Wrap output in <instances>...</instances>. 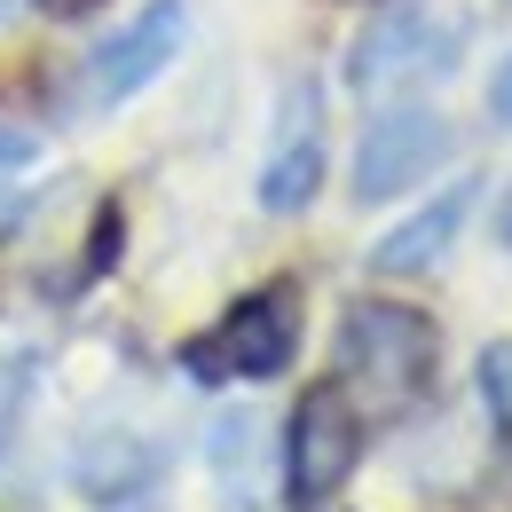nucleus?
<instances>
[{
  "instance_id": "f03ea898",
  "label": "nucleus",
  "mask_w": 512,
  "mask_h": 512,
  "mask_svg": "<svg viewBox=\"0 0 512 512\" xmlns=\"http://www.w3.org/2000/svg\"><path fill=\"white\" fill-rule=\"evenodd\" d=\"M457 48H465V16H449V8H434V0H394L379 24L355 40L347 79H355L363 95H379V87H410V79L449 71V64H457Z\"/></svg>"
},
{
  "instance_id": "f8f14e48",
  "label": "nucleus",
  "mask_w": 512,
  "mask_h": 512,
  "mask_svg": "<svg viewBox=\"0 0 512 512\" xmlns=\"http://www.w3.org/2000/svg\"><path fill=\"white\" fill-rule=\"evenodd\" d=\"M489 103H497V119H505V127H512V64L497 71V87H489Z\"/></svg>"
},
{
  "instance_id": "9d476101",
  "label": "nucleus",
  "mask_w": 512,
  "mask_h": 512,
  "mask_svg": "<svg viewBox=\"0 0 512 512\" xmlns=\"http://www.w3.org/2000/svg\"><path fill=\"white\" fill-rule=\"evenodd\" d=\"M24 166H32V134L0 119V182H8V174H24Z\"/></svg>"
},
{
  "instance_id": "7ed1b4c3",
  "label": "nucleus",
  "mask_w": 512,
  "mask_h": 512,
  "mask_svg": "<svg viewBox=\"0 0 512 512\" xmlns=\"http://www.w3.org/2000/svg\"><path fill=\"white\" fill-rule=\"evenodd\" d=\"M292 347H300V292L268 284V292H245L205 339H190V371L197 379H276Z\"/></svg>"
},
{
  "instance_id": "9b49d317",
  "label": "nucleus",
  "mask_w": 512,
  "mask_h": 512,
  "mask_svg": "<svg viewBox=\"0 0 512 512\" xmlns=\"http://www.w3.org/2000/svg\"><path fill=\"white\" fill-rule=\"evenodd\" d=\"M16 402H24V371L0 363V442H8V426H16Z\"/></svg>"
},
{
  "instance_id": "0eeeda50",
  "label": "nucleus",
  "mask_w": 512,
  "mask_h": 512,
  "mask_svg": "<svg viewBox=\"0 0 512 512\" xmlns=\"http://www.w3.org/2000/svg\"><path fill=\"white\" fill-rule=\"evenodd\" d=\"M323 182V103L316 87L300 79L276 111V150H268V174H260V205L268 213H300Z\"/></svg>"
},
{
  "instance_id": "20e7f679",
  "label": "nucleus",
  "mask_w": 512,
  "mask_h": 512,
  "mask_svg": "<svg viewBox=\"0 0 512 512\" xmlns=\"http://www.w3.org/2000/svg\"><path fill=\"white\" fill-rule=\"evenodd\" d=\"M363 457V410L339 394V386H308L300 410H292V434H284V481H292V505L316 512L347 489Z\"/></svg>"
},
{
  "instance_id": "423d86ee",
  "label": "nucleus",
  "mask_w": 512,
  "mask_h": 512,
  "mask_svg": "<svg viewBox=\"0 0 512 512\" xmlns=\"http://www.w3.org/2000/svg\"><path fill=\"white\" fill-rule=\"evenodd\" d=\"M182 32H190L182 0H158V8H142L127 32H111V40L95 48V64H87V95H95V103H127L134 87H150L158 71L174 64Z\"/></svg>"
},
{
  "instance_id": "4468645a",
  "label": "nucleus",
  "mask_w": 512,
  "mask_h": 512,
  "mask_svg": "<svg viewBox=\"0 0 512 512\" xmlns=\"http://www.w3.org/2000/svg\"><path fill=\"white\" fill-rule=\"evenodd\" d=\"M497 237H505V245H512V197H505V205H497Z\"/></svg>"
},
{
  "instance_id": "ddd939ff",
  "label": "nucleus",
  "mask_w": 512,
  "mask_h": 512,
  "mask_svg": "<svg viewBox=\"0 0 512 512\" xmlns=\"http://www.w3.org/2000/svg\"><path fill=\"white\" fill-rule=\"evenodd\" d=\"M40 16H87V8H103V0H32Z\"/></svg>"
},
{
  "instance_id": "6e6552de",
  "label": "nucleus",
  "mask_w": 512,
  "mask_h": 512,
  "mask_svg": "<svg viewBox=\"0 0 512 512\" xmlns=\"http://www.w3.org/2000/svg\"><path fill=\"white\" fill-rule=\"evenodd\" d=\"M465 213H473V190L457 182V190H442L434 205H418L402 229H386L379 237V253H371V268L379 276H426L434 260L457 245V229H465Z\"/></svg>"
},
{
  "instance_id": "1a4fd4ad",
  "label": "nucleus",
  "mask_w": 512,
  "mask_h": 512,
  "mask_svg": "<svg viewBox=\"0 0 512 512\" xmlns=\"http://www.w3.org/2000/svg\"><path fill=\"white\" fill-rule=\"evenodd\" d=\"M481 394H489V418L505 426V442H512V339H497L481 355Z\"/></svg>"
},
{
  "instance_id": "f257e3e1",
  "label": "nucleus",
  "mask_w": 512,
  "mask_h": 512,
  "mask_svg": "<svg viewBox=\"0 0 512 512\" xmlns=\"http://www.w3.org/2000/svg\"><path fill=\"white\" fill-rule=\"evenodd\" d=\"M434 363H442V339L434 323L402 300H355L339 316V394L363 410V418H402L426 402L434 386Z\"/></svg>"
},
{
  "instance_id": "39448f33",
  "label": "nucleus",
  "mask_w": 512,
  "mask_h": 512,
  "mask_svg": "<svg viewBox=\"0 0 512 512\" xmlns=\"http://www.w3.org/2000/svg\"><path fill=\"white\" fill-rule=\"evenodd\" d=\"M449 158V119L442 111H379L363 142H355V197L363 205H386V197H402L410 182H426L434 166Z\"/></svg>"
}]
</instances>
